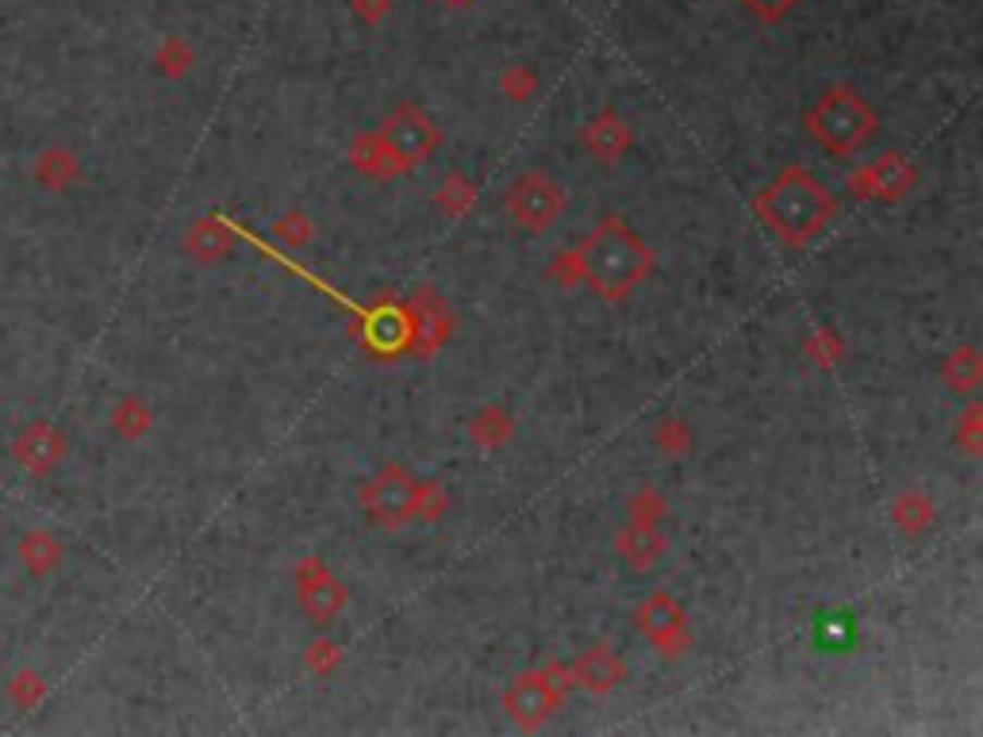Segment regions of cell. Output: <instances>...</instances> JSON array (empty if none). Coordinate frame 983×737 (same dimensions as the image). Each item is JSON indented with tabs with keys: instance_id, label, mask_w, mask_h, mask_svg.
<instances>
[{
	"instance_id": "8992f818",
	"label": "cell",
	"mask_w": 983,
	"mask_h": 737,
	"mask_svg": "<svg viewBox=\"0 0 983 737\" xmlns=\"http://www.w3.org/2000/svg\"><path fill=\"white\" fill-rule=\"evenodd\" d=\"M507 707H512L519 718H538V714H545L553 707V696H550V688L538 680V676H527V680L515 684Z\"/></svg>"
},
{
	"instance_id": "ba28073f",
	"label": "cell",
	"mask_w": 983,
	"mask_h": 737,
	"mask_svg": "<svg viewBox=\"0 0 983 737\" xmlns=\"http://www.w3.org/2000/svg\"><path fill=\"white\" fill-rule=\"evenodd\" d=\"M304 603H308L316 615H331L334 607H342V592L334 584H316V588H304Z\"/></svg>"
},
{
	"instance_id": "3957f363",
	"label": "cell",
	"mask_w": 983,
	"mask_h": 737,
	"mask_svg": "<svg viewBox=\"0 0 983 737\" xmlns=\"http://www.w3.org/2000/svg\"><path fill=\"white\" fill-rule=\"evenodd\" d=\"M811 131L834 150H853L864 143V135L872 131L869 108L849 93H826V100L819 105V112L811 115Z\"/></svg>"
},
{
	"instance_id": "5b68a950",
	"label": "cell",
	"mask_w": 983,
	"mask_h": 737,
	"mask_svg": "<svg viewBox=\"0 0 983 737\" xmlns=\"http://www.w3.org/2000/svg\"><path fill=\"white\" fill-rule=\"evenodd\" d=\"M384 138L392 143V155L415 162V158H423L434 146V127L427 120H419L415 112H404V123L400 120L392 123V127L384 131Z\"/></svg>"
},
{
	"instance_id": "6da1fadb",
	"label": "cell",
	"mask_w": 983,
	"mask_h": 737,
	"mask_svg": "<svg viewBox=\"0 0 983 737\" xmlns=\"http://www.w3.org/2000/svg\"><path fill=\"white\" fill-rule=\"evenodd\" d=\"M757 208H761L764 223H769L772 231H781L788 243H803V238H811L830 219L834 200H830L826 188H822L811 173L788 170L769 193L761 196V200H757Z\"/></svg>"
},
{
	"instance_id": "7a4b0ae2",
	"label": "cell",
	"mask_w": 983,
	"mask_h": 737,
	"mask_svg": "<svg viewBox=\"0 0 983 737\" xmlns=\"http://www.w3.org/2000/svg\"><path fill=\"white\" fill-rule=\"evenodd\" d=\"M646 266H650V250L618 223H607L603 231H595L585 254L588 277H592V284L603 296H623L646 273Z\"/></svg>"
},
{
	"instance_id": "52a82bcc",
	"label": "cell",
	"mask_w": 983,
	"mask_h": 737,
	"mask_svg": "<svg viewBox=\"0 0 983 737\" xmlns=\"http://www.w3.org/2000/svg\"><path fill=\"white\" fill-rule=\"evenodd\" d=\"M580 676H588V684H592V688H603V684L618 680V661H611L603 649H595V653L588 656L585 665H580Z\"/></svg>"
},
{
	"instance_id": "277c9868",
	"label": "cell",
	"mask_w": 983,
	"mask_h": 737,
	"mask_svg": "<svg viewBox=\"0 0 983 737\" xmlns=\"http://www.w3.org/2000/svg\"><path fill=\"white\" fill-rule=\"evenodd\" d=\"M512 211L519 223L527 228H545L550 219H557L561 211V188L553 181H545L542 173H530L515 185L512 193Z\"/></svg>"
}]
</instances>
